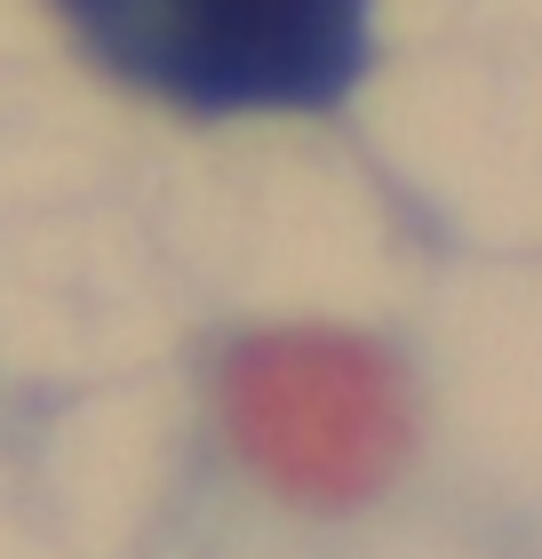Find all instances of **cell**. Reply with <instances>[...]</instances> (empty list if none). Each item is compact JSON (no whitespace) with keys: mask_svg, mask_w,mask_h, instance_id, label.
<instances>
[{"mask_svg":"<svg viewBox=\"0 0 542 559\" xmlns=\"http://www.w3.org/2000/svg\"><path fill=\"white\" fill-rule=\"evenodd\" d=\"M224 424L279 496L320 512L368 503L415 440L399 368L344 328H272L240 344L224 368Z\"/></svg>","mask_w":542,"mask_h":559,"instance_id":"2","label":"cell"},{"mask_svg":"<svg viewBox=\"0 0 542 559\" xmlns=\"http://www.w3.org/2000/svg\"><path fill=\"white\" fill-rule=\"evenodd\" d=\"M72 48L152 105L320 112L368 64L375 0H48Z\"/></svg>","mask_w":542,"mask_h":559,"instance_id":"1","label":"cell"}]
</instances>
